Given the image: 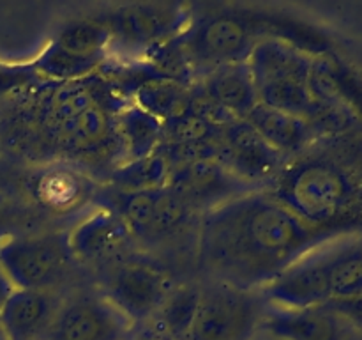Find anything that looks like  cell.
<instances>
[{
  "mask_svg": "<svg viewBox=\"0 0 362 340\" xmlns=\"http://www.w3.org/2000/svg\"><path fill=\"white\" fill-rule=\"evenodd\" d=\"M325 236L269 191L257 190L205 211L198 255L214 280L255 290L311 254Z\"/></svg>",
  "mask_w": 362,
  "mask_h": 340,
  "instance_id": "1",
  "label": "cell"
},
{
  "mask_svg": "<svg viewBox=\"0 0 362 340\" xmlns=\"http://www.w3.org/2000/svg\"><path fill=\"white\" fill-rule=\"evenodd\" d=\"M117 105L94 74L42 89L28 113L35 131L53 149L71 158H95L120 147Z\"/></svg>",
  "mask_w": 362,
  "mask_h": 340,
  "instance_id": "2",
  "label": "cell"
},
{
  "mask_svg": "<svg viewBox=\"0 0 362 340\" xmlns=\"http://www.w3.org/2000/svg\"><path fill=\"white\" fill-rule=\"evenodd\" d=\"M246 64L258 103L308 120L313 117L315 99L310 89L313 62L310 57L290 42L269 38L257 41Z\"/></svg>",
  "mask_w": 362,
  "mask_h": 340,
  "instance_id": "3",
  "label": "cell"
},
{
  "mask_svg": "<svg viewBox=\"0 0 362 340\" xmlns=\"http://www.w3.org/2000/svg\"><path fill=\"white\" fill-rule=\"evenodd\" d=\"M269 193L315 227L338 218L352 197L349 176L327 159H300L285 166Z\"/></svg>",
  "mask_w": 362,
  "mask_h": 340,
  "instance_id": "4",
  "label": "cell"
},
{
  "mask_svg": "<svg viewBox=\"0 0 362 340\" xmlns=\"http://www.w3.org/2000/svg\"><path fill=\"white\" fill-rule=\"evenodd\" d=\"M103 296L133 324L156 317L175 282L168 269L147 255H122L105 264Z\"/></svg>",
  "mask_w": 362,
  "mask_h": 340,
  "instance_id": "5",
  "label": "cell"
},
{
  "mask_svg": "<svg viewBox=\"0 0 362 340\" xmlns=\"http://www.w3.org/2000/svg\"><path fill=\"white\" fill-rule=\"evenodd\" d=\"M175 41L180 42L182 62L204 71V76L223 66L246 64L257 45L250 21L233 13L200 16Z\"/></svg>",
  "mask_w": 362,
  "mask_h": 340,
  "instance_id": "6",
  "label": "cell"
},
{
  "mask_svg": "<svg viewBox=\"0 0 362 340\" xmlns=\"http://www.w3.org/2000/svg\"><path fill=\"white\" fill-rule=\"evenodd\" d=\"M264 312L265 305L255 290L212 280L200 289L186 340H250Z\"/></svg>",
  "mask_w": 362,
  "mask_h": 340,
  "instance_id": "7",
  "label": "cell"
},
{
  "mask_svg": "<svg viewBox=\"0 0 362 340\" xmlns=\"http://www.w3.org/2000/svg\"><path fill=\"white\" fill-rule=\"evenodd\" d=\"M112 45V32L101 18L67 23L37 59L30 64L34 74L52 84L80 80L94 74Z\"/></svg>",
  "mask_w": 362,
  "mask_h": 340,
  "instance_id": "8",
  "label": "cell"
},
{
  "mask_svg": "<svg viewBox=\"0 0 362 340\" xmlns=\"http://www.w3.org/2000/svg\"><path fill=\"white\" fill-rule=\"evenodd\" d=\"M66 234L13 236L0 244V268L16 289L48 290L71 262Z\"/></svg>",
  "mask_w": 362,
  "mask_h": 340,
  "instance_id": "9",
  "label": "cell"
},
{
  "mask_svg": "<svg viewBox=\"0 0 362 340\" xmlns=\"http://www.w3.org/2000/svg\"><path fill=\"white\" fill-rule=\"evenodd\" d=\"M108 198L99 204L113 209L134 239H161L182 227L193 212L170 186L141 191L117 190Z\"/></svg>",
  "mask_w": 362,
  "mask_h": 340,
  "instance_id": "10",
  "label": "cell"
},
{
  "mask_svg": "<svg viewBox=\"0 0 362 340\" xmlns=\"http://www.w3.org/2000/svg\"><path fill=\"white\" fill-rule=\"evenodd\" d=\"M189 13L177 4H134L101 18L112 42L134 50H159L179 38L189 25Z\"/></svg>",
  "mask_w": 362,
  "mask_h": 340,
  "instance_id": "11",
  "label": "cell"
},
{
  "mask_svg": "<svg viewBox=\"0 0 362 340\" xmlns=\"http://www.w3.org/2000/svg\"><path fill=\"white\" fill-rule=\"evenodd\" d=\"M216 159L257 190L274 184L286 166V156L272 147L247 120H235L223 130Z\"/></svg>",
  "mask_w": 362,
  "mask_h": 340,
  "instance_id": "12",
  "label": "cell"
},
{
  "mask_svg": "<svg viewBox=\"0 0 362 340\" xmlns=\"http://www.w3.org/2000/svg\"><path fill=\"white\" fill-rule=\"evenodd\" d=\"M131 328L105 296H80L60 305L48 340H124Z\"/></svg>",
  "mask_w": 362,
  "mask_h": 340,
  "instance_id": "13",
  "label": "cell"
},
{
  "mask_svg": "<svg viewBox=\"0 0 362 340\" xmlns=\"http://www.w3.org/2000/svg\"><path fill=\"white\" fill-rule=\"evenodd\" d=\"M133 239L124 220L103 204L81 216L80 222L66 234L71 257L85 264L101 266L126 255Z\"/></svg>",
  "mask_w": 362,
  "mask_h": 340,
  "instance_id": "14",
  "label": "cell"
},
{
  "mask_svg": "<svg viewBox=\"0 0 362 340\" xmlns=\"http://www.w3.org/2000/svg\"><path fill=\"white\" fill-rule=\"evenodd\" d=\"M168 186L193 211H209L239 195L257 191L225 169L218 159L200 158L170 172Z\"/></svg>",
  "mask_w": 362,
  "mask_h": 340,
  "instance_id": "15",
  "label": "cell"
},
{
  "mask_svg": "<svg viewBox=\"0 0 362 340\" xmlns=\"http://www.w3.org/2000/svg\"><path fill=\"white\" fill-rule=\"evenodd\" d=\"M27 186L39 208L52 215L78 211L95 197L94 181L66 159H55L35 169Z\"/></svg>",
  "mask_w": 362,
  "mask_h": 340,
  "instance_id": "16",
  "label": "cell"
},
{
  "mask_svg": "<svg viewBox=\"0 0 362 340\" xmlns=\"http://www.w3.org/2000/svg\"><path fill=\"white\" fill-rule=\"evenodd\" d=\"M57 312L48 290L14 289L0 310V326L7 340H48Z\"/></svg>",
  "mask_w": 362,
  "mask_h": 340,
  "instance_id": "17",
  "label": "cell"
},
{
  "mask_svg": "<svg viewBox=\"0 0 362 340\" xmlns=\"http://www.w3.org/2000/svg\"><path fill=\"white\" fill-rule=\"evenodd\" d=\"M198 85L237 120H246L251 110L258 105L247 64H233L211 71Z\"/></svg>",
  "mask_w": 362,
  "mask_h": 340,
  "instance_id": "18",
  "label": "cell"
},
{
  "mask_svg": "<svg viewBox=\"0 0 362 340\" xmlns=\"http://www.w3.org/2000/svg\"><path fill=\"white\" fill-rule=\"evenodd\" d=\"M246 120L272 147L285 156L300 151L304 145L310 144L313 135L311 120H308L306 117L269 108L262 103L251 110Z\"/></svg>",
  "mask_w": 362,
  "mask_h": 340,
  "instance_id": "19",
  "label": "cell"
},
{
  "mask_svg": "<svg viewBox=\"0 0 362 340\" xmlns=\"http://www.w3.org/2000/svg\"><path fill=\"white\" fill-rule=\"evenodd\" d=\"M117 137L122 163L152 154L163 142V123L134 103L124 105L117 113Z\"/></svg>",
  "mask_w": 362,
  "mask_h": 340,
  "instance_id": "20",
  "label": "cell"
},
{
  "mask_svg": "<svg viewBox=\"0 0 362 340\" xmlns=\"http://www.w3.org/2000/svg\"><path fill=\"white\" fill-rule=\"evenodd\" d=\"M189 89L166 74H156L134 89V105L154 115L163 124L172 123L189 112Z\"/></svg>",
  "mask_w": 362,
  "mask_h": 340,
  "instance_id": "21",
  "label": "cell"
},
{
  "mask_svg": "<svg viewBox=\"0 0 362 340\" xmlns=\"http://www.w3.org/2000/svg\"><path fill=\"white\" fill-rule=\"evenodd\" d=\"M260 326L279 340H334V324L325 315L311 310H285L267 307Z\"/></svg>",
  "mask_w": 362,
  "mask_h": 340,
  "instance_id": "22",
  "label": "cell"
},
{
  "mask_svg": "<svg viewBox=\"0 0 362 340\" xmlns=\"http://www.w3.org/2000/svg\"><path fill=\"white\" fill-rule=\"evenodd\" d=\"M110 179L119 190L127 191L166 188L170 181L168 159L158 147L152 154L122 163L119 169L113 170Z\"/></svg>",
  "mask_w": 362,
  "mask_h": 340,
  "instance_id": "23",
  "label": "cell"
},
{
  "mask_svg": "<svg viewBox=\"0 0 362 340\" xmlns=\"http://www.w3.org/2000/svg\"><path fill=\"white\" fill-rule=\"evenodd\" d=\"M198 300H200V289L198 287H180V289L175 287V290L170 294L161 310L152 319L161 322L173 335L186 340L187 329H189L193 315L197 312Z\"/></svg>",
  "mask_w": 362,
  "mask_h": 340,
  "instance_id": "24",
  "label": "cell"
},
{
  "mask_svg": "<svg viewBox=\"0 0 362 340\" xmlns=\"http://www.w3.org/2000/svg\"><path fill=\"white\" fill-rule=\"evenodd\" d=\"M124 340H182L180 336L173 335L168 328L161 324L156 319L151 321L140 322V324H133V328L127 332Z\"/></svg>",
  "mask_w": 362,
  "mask_h": 340,
  "instance_id": "25",
  "label": "cell"
},
{
  "mask_svg": "<svg viewBox=\"0 0 362 340\" xmlns=\"http://www.w3.org/2000/svg\"><path fill=\"white\" fill-rule=\"evenodd\" d=\"M11 237H13V234H11V211L0 202V244H4Z\"/></svg>",
  "mask_w": 362,
  "mask_h": 340,
  "instance_id": "26",
  "label": "cell"
},
{
  "mask_svg": "<svg viewBox=\"0 0 362 340\" xmlns=\"http://www.w3.org/2000/svg\"><path fill=\"white\" fill-rule=\"evenodd\" d=\"M14 289H16V287L13 285L9 276H7L6 271L0 268V310H2V307L6 305V301L9 300L11 294L14 293Z\"/></svg>",
  "mask_w": 362,
  "mask_h": 340,
  "instance_id": "27",
  "label": "cell"
},
{
  "mask_svg": "<svg viewBox=\"0 0 362 340\" xmlns=\"http://www.w3.org/2000/svg\"><path fill=\"white\" fill-rule=\"evenodd\" d=\"M0 340H7L6 335H4V332H2V326H0Z\"/></svg>",
  "mask_w": 362,
  "mask_h": 340,
  "instance_id": "28",
  "label": "cell"
},
{
  "mask_svg": "<svg viewBox=\"0 0 362 340\" xmlns=\"http://www.w3.org/2000/svg\"><path fill=\"white\" fill-rule=\"evenodd\" d=\"M0 67H2V62H0Z\"/></svg>",
  "mask_w": 362,
  "mask_h": 340,
  "instance_id": "29",
  "label": "cell"
}]
</instances>
